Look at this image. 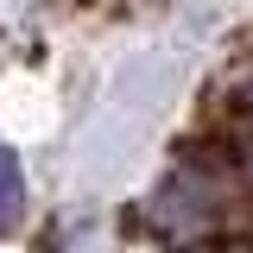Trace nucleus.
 Segmentation results:
<instances>
[{"instance_id": "nucleus-1", "label": "nucleus", "mask_w": 253, "mask_h": 253, "mask_svg": "<svg viewBox=\"0 0 253 253\" xmlns=\"http://www.w3.org/2000/svg\"><path fill=\"white\" fill-rule=\"evenodd\" d=\"M26 221V171H19V158L0 146V234H13Z\"/></svg>"}, {"instance_id": "nucleus-2", "label": "nucleus", "mask_w": 253, "mask_h": 253, "mask_svg": "<svg viewBox=\"0 0 253 253\" xmlns=\"http://www.w3.org/2000/svg\"><path fill=\"white\" fill-rule=\"evenodd\" d=\"M247 165H253V139H247Z\"/></svg>"}]
</instances>
